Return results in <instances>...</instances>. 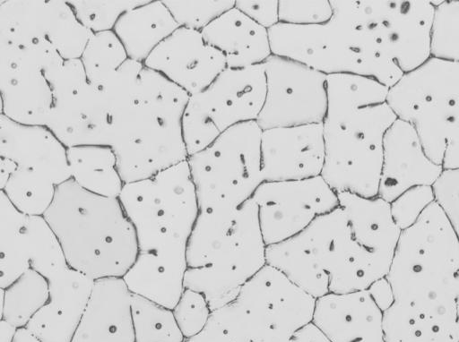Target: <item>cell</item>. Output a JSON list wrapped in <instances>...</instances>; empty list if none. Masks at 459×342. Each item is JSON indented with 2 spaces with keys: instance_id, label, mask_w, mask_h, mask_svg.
<instances>
[{
  "instance_id": "6da1fadb",
  "label": "cell",
  "mask_w": 459,
  "mask_h": 342,
  "mask_svg": "<svg viewBox=\"0 0 459 342\" xmlns=\"http://www.w3.org/2000/svg\"><path fill=\"white\" fill-rule=\"evenodd\" d=\"M189 97L160 73L143 67L134 101L110 115L109 147L125 184L187 159L182 118Z\"/></svg>"
},
{
  "instance_id": "7a4b0ae2",
  "label": "cell",
  "mask_w": 459,
  "mask_h": 342,
  "mask_svg": "<svg viewBox=\"0 0 459 342\" xmlns=\"http://www.w3.org/2000/svg\"><path fill=\"white\" fill-rule=\"evenodd\" d=\"M266 247L253 198L233 210H200L186 246L185 288L201 293L212 312L234 302L266 265Z\"/></svg>"
},
{
  "instance_id": "3957f363",
  "label": "cell",
  "mask_w": 459,
  "mask_h": 342,
  "mask_svg": "<svg viewBox=\"0 0 459 342\" xmlns=\"http://www.w3.org/2000/svg\"><path fill=\"white\" fill-rule=\"evenodd\" d=\"M44 218L68 266L93 280L123 278L138 254L134 228L119 200L91 193L72 179L57 186Z\"/></svg>"
},
{
  "instance_id": "277c9868",
  "label": "cell",
  "mask_w": 459,
  "mask_h": 342,
  "mask_svg": "<svg viewBox=\"0 0 459 342\" xmlns=\"http://www.w3.org/2000/svg\"><path fill=\"white\" fill-rule=\"evenodd\" d=\"M330 2L333 15L354 30L361 75L390 89L431 57V1Z\"/></svg>"
},
{
  "instance_id": "5b68a950",
  "label": "cell",
  "mask_w": 459,
  "mask_h": 342,
  "mask_svg": "<svg viewBox=\"0 0 459 342\" xmlns=\"http://www.w3.org/2000/svg\"><path fill=\"white\" fill-rule=\"evenodd\" d=\"M459 239L434 201L401 230L386 275L395 302L427 312L455 311Z\"/></svg>"
},
{
  "instance_id": "8992f818",
  "label": "cell",
  "mask_w": 459,
  "mask_h": 342,
  "mask_svg": "<svg viewBox=\"0 0 459 342\" xmlns=\"http://www.w3.org/2000/svg\"><path fill=\"white\" fill-rule=\"evenodd\" d=\"M386 103L433 162L459 168V63L430 57L388 90Z\"/></svg>"
},
{
  "instance_id": "52a82bcc",
  "label": "cell",
  "mask_w": 459,
  "mask_h": 342,
  "mask_svg": "<svg viewBox=\"0 0 459 342\" xmlns=\"http://www.w3.org/2000/svg\"><path fill=\"white\" fill-rule=\"evenodd\" d=\"M118 200L134 228L139 251L186 250L200 211L187 159L125 184Z\"/></svg>"
},
{
  "instance_id": "ba28073f",
  "label": "cell",
  "mask_w": 459,
  "mask_h": 342,
  "mask_svg": "<svg viewBox=\"0 0 459 342\" xmlns=\"http://www.w3.org/2000/svg\"><path fill=\"white\" fill-rule=\"evenodd\" d=\"M396 119L385 102L359 108L339 120H324L321 176L336 193L378 196L384 139Z\"/></svg>"
},
{
  "instance_id": "9c48e42d",
  "label": "cell",
  "mask_w": 459,
  "mask_h": 342,
  "mask_svg": "<svg viewBox=\"0 0 459 342\" xmlns=\"http://www.w3.org/2000/svg\"><path fill=\"white\" fill-rule=\"evenodd\" d=\"M262 131L256 121L237 124L188 156L200 210H233L253 198L264 182Z\"/></svg>"
},
{
  "instance_id": "30bf717a",
  "label": "cell",
  "mask_w": 459,
  "mask_h": 342,
  "mask_svg": "<svg viewBox=\"0 0 459 342\" xmlns=\"http://www.w3.org/2000/svg\"><path fill=\"white\" fill-rule=\"evenodd\" d=\"M265 93L263 64L226 68L206 89L190 96L182 118L188 156L206 148L230 128L256 121Z\"/></svg>"
},
{
  "instance_id": "8fae6325",
  "label": "cell",
  "mask_w": 459,
  "mask_h": 342,
  "mask_svg": "<svg viewBox=\"0 0 459 342\" xmlns=\"http://www.w3.org/2000/svg\"><path fill=\"white\" fill-rule=\"evenodd\" d=\"M337 194L348 218L351 242L346 261L330 277L329 292L367 290L386 277L402 229L394 221L391 204L379 196Z\"/></svg>"
},
{
  "instance_id": "7c38bea8",
  "label": "cell",
  "mask_w": 459,
  "mask_h": 342,
  "mask_svg": "<svg viewBox=\"0 0 459 342\" xmlns=\"http://www.w3.org/2000/svg\"><path fill=\"white\" fill-rule=\"evenodd\" d=\"M351 242L347 215L338 206L294 236L267 245L266 264L317 299L330 293V277L346 261Z\"/></svg>"
},
{
  "instance_id": "4fadbf2b",
  "label": "cell",
  "mask_w": 459,
  "mask_h": 342,
  "mask_svg": "<svg viewBox=\"0 0 459 342\" xmlns=\"http://www.w3.org/2000/svg\"><path fill=\"white\" fill-rule=\"evenodd\" d=\"M65 61L48 42H0L1 115L19 124L46 126L53 104L52 81Z\"/></svg>"
},
{
  "instance_id": "5bb4252c",
  "label": "cell",
  "mask_w": 459,
  "mask_h": 342,
  "mask_svg": "<svg viewBox=\"0 0 459 342\" xmlns=\"http://www.w3.org/2000/svg\"><path fill=\"white\" fill-rule=\"evenodd\" d=\"M316 301L266 264L244 284L234 302L244 312L255 342H281L312 322Z\"/></svg>"
},
{
  "instance_id": "9a60e30c",
  "label": "cell",
  "mask_w": 459,
  "mask_h": 342,
  "mask_svg": "<svg viewBox=\"0 0 459 342\" xmlns=\"http://www.w3.org/2000/svg\"><path fill=\"white\" fill-rule=\"evenodd\" d=\"M53 104L46 126L66 147L109 146L110 114L100 90L80 59L65 60L52 81Z\"/></svg>"
},
{
  "instance_id": "2e32d148",
  "label": "cell",
  "mask_w": 459,
  "mask_h": 342,
  "mask_svg": "<svg viewBox=\"0 0 459 342\" xmlns=\"http://www.w3.org/2000/svg\"><path fill=\"white\" fill-rule=\"evenodd\" d=\"M266 93L256 123L262 130L323 124L327 75L272 55L264 63Z\"/></svg>"
},
{
  "instance_id": "e0dca14e",
  "label": "cell",
  "mask_w": 459,
  "mask_h": 342,
  "mask_svg": "<svg viewBox=\"0 0 459 342\" xmlns=\"http://www.w3.org/2000/svg\"><path fill=\"white\" fill-rule=\"evenodd\" d=\"M92 33L63 0H0V42L50 43L65 60L80 59Z\"/></svg>"
},
{
  "instance_id": "ac0fdd59",
  "label": "cell",
  "mask_w": 459,
  "mask_h": 342,
  "mask_svg": "<svg viewBox=\"0 0 459 342\" xmlns=\"http://www.w3.org/2000/svg\"><path fill=\"white\" fill-rule=\"evenodd\" d=\"M253 200L258 207L259 224L266 245L294 236L317 217L339 206L338 194L321 175L263 182Z\"/></svg>"
},
{
  "instance_id": "d6986e66",
  "label": "cell",
  "mask_w": 459,
  "mask_h": 342,
  "mask_svg": "<svg viewBox=\"0 0 459 342\" xmlns=\"http://www.w3.org/2000/svg\"><path fill=\"white\" fill-rule=\"evenodd\" d=\"M268 31L273 55L298 62L325 75H361L354 30L335 16L322 24L279 22Z\"/></svg>"
},
{
  "instance_id": "ffe728a7",
  "label": "cell",
  "mask_w": 459,
  "mask_h": 342,
  "mask_svg": "<svg viewBox=\"0 0 459 342\" xmlns=\"http://www.w3.org/2000/svg\"><path fill=\"white\" fill-rule=\"evenodd\" d=\"M189 96L206 89L226 68L223 54L201 31L179 27L143 63Z\"/></svg>"
},
{
  "instance_id": "44dd1931",
  "label": "cell",
  "mask_w": 459,
  "mask_h": 342,
  "mask_svg": "<svg viewBox=\"0 0 459 342\" xmlns=\"http://www.w3.org/2000/svg\"><path fill=\"white\" fill-rule=\"evenodd\" d=\"M261 160L264 182L321 175L325 162L323 124L263 130Z\"/></svg>"
},
{
  "instance_id": "7402d4cb",
  "label": "cell",
  "mask_w": 459,
  "mask_h": 342,
  "mask_svg": "<svg viewBox=\"0 0 459 342\" xmlns=\"http://www.w3.org/2000/svg\"><path fill=\"white\" fill-rule=\"evenodd\" d=\"M443 170L428 157L414 128L396 119L384 139L378 196L391 203L413 187L433 186Z\"/></svg>"
},
{
  "instance_id": "603a6c76",
  "label": "cell",
  "mask_w": 459,
  "mask_h": 342,
  "mask_svg": "<svg viewBox=\"0 0 459 342\" xmlns=\"http://www.w3.org/2000/svg\"><path fill=\"white\" fill-rule=\"evenodd\" d=\"M47 279L48 300L26 329L41 342H72L95 280L70 267Z\"/></svg>"
},
{
  "instance_id": "cb8c5ba5",
  "label": "cell",
  "mask_w": 459,
  "mask_h": 342,
  "mask_svg": "<svg viewBox=\"0 0 459 342\" xmlns=\"http://www.w3.org/2000/svg\"><path fill=\"white\" fill-rule=\"evenodd\" d=\"M383 312L367 290L328 293L316 299L312 322L330 342H385Z\"/></svg>"
},
{
  "instance_id": "d4e9b609",
  "label": "cell",
  "mask_w": 459,
  "mask_h": 342,
  "mask_svg": "<svg viewBox=\"0 0 459 342\" xmlns=\"http://www.w3.org/2000/svg\"><path fill=\"white\" fill-rule=\"evenodd\" d=\"M0 157L46 175L57 186L71 179L67 148L47 126L19 124L0 115Z\"/></svg>"
},
{
  "instance_id": "484cf974",
  "label": "cell",
  "mask_w": 459,
  "mask_h": 342,
  "mask_svg": "<svg viewBox=\"0 0 459 342\" xmlns=\"http://www.w3.org/2000/svg\"><path fill=\"white\" fill-rule=\"evenodd\" d=\"M131 300L122 278L95 280L72 342H135Z\"/></svg>"
},
{
  "instance_id": "4316f807",
  "label": "cell",
  "mask_w": 459,
  "mask_h": 342,
  "mask_svg": "<svg viewBox=\"0 0 459 342\" xmlns=\"http://www.w3.org/2000/svg\"><path fill=\"white\" fill-rule=\"evenodd\" d=\"M187 269L186 250L139 251L122 278L132 295L173 309Z\"/></svg>"
},
{
  "instance_id": "83f0119b",
  "label": "cell",
  "mask_w": 459,
  "mask_h": 342,
  "mask_svg": "<svg viewBox=\"0 0 459 342\" xmlns=\"http://www.w3.org/2000/svg\"><path fill=\"white\" fill-rule=\"evenodd\" d=\"M201 32L207 43L223 54L227 68L242 69L263 64L273 55L268 30L235 6Z\"/></svg>"
},
{
  "instance_id": "f1b7e54d",
  "label": "cell",
  "mask_w": 459,
  "mask_h": 342,
  "mask_svg": "<svg viewBox=\"0 0 459 342\" xmlns=\"http://www.w3.org/2000/svg\"><path fill=\"white\" fill-rule=\"evenodd\" d=\"M179 25L163 1H148L124 13L114 32L126 48L128 58L144 63L152 51Z\"/></svg>"
},
{
  "instance_id": "f546056e",
  "label": "cell",
  "mask_w": 459,
  "mask_h": 342,
  "mask_svg": "<svg viewBox=\"0 0 459 342\" xmlns=\"http://www.w3.org/2000/svg\"><path fill=\"white\" fill-rule=\"evenodd\" d=\"M456 321V312H432L394 302L383 312L385 342H446Z\"/></svg>"
},
{
  "instance_id": "4dcf8cb0",
  "label": "cell",
  "mask_w": 459,
  "mask_h": 342,
  "mask_svg": "<svg viewBox=\"0 0 459 342\" xmlns=\"http://www.w3.org/2000/svg\"><path fill=\"white\" fill-rule=\"evenodd\" d=\"M71 179L82 189L107 198L118 199L124 181L113 149L103 145L67 148Z\"/></svg>"
},
{
  "instance_id": "1f68e13d",
  "label": "cell",
  "mask_w": 459,
  "mask_h": 342,
  "mask_svg": "<svg viewBox=\"0 0 459 342\" xmlns=\"http://www.w3.org/2000/svg\"><path fill=\"white\" fill-rule=\"evenodd\" d=\"M27 218L0 191V288L30 269Z\"/></svg>"
},
{
  "instance_id": "d6a6232c",
  "label": "cell",
  "mask_w": 459,
  "mask_h": 342,
  "mask_svg": "<svg viewBox=\"0 0 459 342\" xmlns=\"http://www.w3.org/2000/svg\"><path fill=\"white\" fill-rule=\"evenodd\" d=\"M388 90L376 80L363 75H327L325 120H339L359 108L385 103Z\"/></svg>"
},
{
  "instance_id": "836d02e7",
  "label": "cell",
  "mask_w": 459,
  "mask_h": 342,
  "mask_svg": "<svg viewBox=\"0 0 459 342\" xmlns=\"http://www.w3.org/2000/svg\"><path fill=\"white\" fill-rule=\"evenodd\" d=\"M48 279L30 269L6 288H0L1 320L17 329L26 328L33 316L48 302Z\"/></svg>"
},
{
  "instance_id": "e575fe53",
  "label": "cell",
  "mask_w": 459,
  "mask_h": 342,
  "mask_svg": "<svg viewBox=\"0 0 459 342\" xmlns=\"http://www.w3.org/2000/svg\"><path fill=\"white\" fill-rule=\"evenodd\" d=\"M57 185L46 175L18 167L0 189L12 204L28 216H44L51 206Z\"/></svg>"
},
{
  "instance_id": "d590c367",
  "label": "cell",
  "mask_w": 459,
  "mask_h": 342,
  "mask_svg": "<svg viewBox=\"0 0 459 342\" xmlns=\"http://www.w3.org/2000/svg\"><path fill=\"white\" fill-rule=\"evenodd\" d=\"M131 313L135 342H184L172 309L132 295Z\"/></svg>"
},
{
  "instance_id": "8d00e7d4",
  "label": "cell",
  "mask_w": 459,
  "mask_h": 342,
  "mask_svg": "<svg viewBox=\"0 0 459 342\" xmlns=\"http://www.w3.org/2000/svg\"><path fill=\"white\" fill-rule=\"evenodd\" d=\"M127 59L126 48L114 30L92 33L80 56L88 81L96 87Z\"/></svg>"
},
{
  "instance_id": "74e56055",
  "label": "cell",
  "mask_w": 459,
  "mask_h": 342,
  "mask_svg": "<svg viewBox=\"0 0 459 342\" xmlns=\"http://www.w3.org/2000/svg\"><path fill=\"white\" fill-rule=\"evenodd\" d=\"M30 269L46 278L68 266L63 248L44 216H28Z\"/></svg>"
},
{
  "instance_id": "f35d334b",
  "label": "cell",
  "mask_w": 459,
  "mask_h": 342,
  "mask_svg": "<svg viewBox=\"0 0 459 342\" xmlns=\"http://www.w3.org/2000/svg\"><path fill=\"white\" fill-rule=\"evenodd\" d=\"M184 342H255L247 320L235 302L212 312L204 329Z\"/></svg>"
},
{
  "instance_id": "ab89813d",
  "label": "cell",
  "mask_w": 459,
  "mask_h": 342,
  "mask_svg": "<svg viewBox=\"0 0 459 342\" xmlns=\"http://www.w3.org/2000/svg\"><path fill=\"white\" fill-rule=\"evenodd\" d=\"M431 3V57L459 63V0Z\"/></svg>"
},
{
  "instance_id": "60d3db41",
  "label": "cell",
  "mask_w": 459,
  "mask_h": 342,
  "mask_svg": "<svg viewBox=\"0 0 459 342\" xmlns=\"http://www.w3.org/2000/svg\"><path fill=\"white\" fill-rule=\"evenodd\" d=\"M149 0H68L77 20L91 33L113 30L126 12Z\"/></svg>"
},
{
  "instance_id": "b9f144b4",
  "label": "cell",
  "mask_w": 459,
  "mask_h": 342,
  "mask_svg": "<svg viewBox=\"0 0 459 342\" xmlns=\"http://www.w3.org/2000/svg\"><path fill=\"white\" fill-rule=\"evenodd\" d=\"M179 27L202 31L235 6V0H165Z\"/></svg>"
},
{
  "instance_id": "7bdbcfd3",
  "label": "cell",
  "mask_w": 459,
  "mask_h": 342,
  "mask_svg": "<svg viewBox=\"0 0 459 342\" xmlns=\"http://www.w3.org/2000/svg\"><path fill=\"white\" fill-rule=\"evenodd\" d=\"M172 312L185 339L198 334L212 313L205 297L201 293L187 288L183 291Z\"/></svg>"
},
{
  "instance_id": "ee69618b",
  "label": "cell",
  "mask_w": 459,
  "mask_h": 342,
  "mask_svg": "<svg viewBox=\"0 0 459 342\" xmlns=\"http://www.w3.org/2000/svg\"><path fill=\"white\" fill-rule=\"evenodd\" d=\"M332 17L330 0H279V22L281 23L322 24Z\"/></svg>"
},
{
  "instance_id": "f6af8a7d",
  "label": "cell",
  "mask_w": 459,
  "mask_h": 342,
  "mask_svg": "<svg viewBox=\"0 0 459 342\" xmlns=\"http://www.w3.org/2000/svg\"><path fill=\"white\" fill-rule=\"evenodd\" d=\"M434 201L433 186L413 187L390 203L392 215L400 228L403 229L411 225Z\"/></svg>"
},
{
  "instance_id": "bcb514c9",
  "label": "cell",
  "mask_w": 459,
  "mask_h": 342,
  "mask_svg": "<svg viewBox=\"0 0 459 342\" xmlns=\"http://www.w3.org/2000/svg\"><path fill=\"white\" fill-rule=\"evenodd\" d=\"M433 190L435 201L446 215L459 239V168L444 169Z\"/></svg>"
},
{
  "instance_id": "7dc6e473",
  "label": "cell",
  "mask_w": 459,
  "mask_h": 342,
  "mask_svg": "<svg viewBox=\"0 0 459 342\" xmlns=\"http://www.w3.org/2000/svg\"><path fill=\"white\" fill-rule=\"evenodd\" d=\"M235 7L267 30L279 23V0H237Z\"/></svg>"
},
{
  "instance_id": "c3c4849f",
  "label": "cell",
  "mask_w": 459,
  "mask_h": 342,
  "mask_svg": "<svg viewBox=\"0 0 459 342\" xmlns=\"http://www.w3.org/2000/svg\"><path fill=\"white\" fill-rule=\"evenodd\" d=\"M367 291L383 312L387 310L394 302L393 290L386 278L374 282Z\"/></svg>"
},
{
  "instance_id": "681fc988",
  "label": "cell",
  "mask_w": 459,
  "mask_h": 342,
  "mask_svg": "<svg viewBox=\"0 0 459 342\" xmlns=\"http://www.w3.org/2000/svg\"><path fill=\"white\" fill-rule=\"evenodd\" d=\"M281 342H330L321 330L313 323L299 329L289 338Z\"/></svg>"
},
{
  "instance_id": "f907efd6",
  "label": "cell",
  "mask_w": 459,
  "mask_h": 342,
  "mask_svg": "<svg viewBox=\"0 0 459 342\" xmlns=\"http://www.w3.org/2000/svg\"><path fill=\"white\" fill-rule=\"evenodd\" d=\"M17 165L13 160L0 157V189H2L12 174L16 170Z\"/></svg>"
},
{
  "instance_id": "816d5d0a",
  "label": "cell",
  "mask_w": 459,
  "mask_h": 342,
  "mask_svg": "<svg viewBox=\"0 0 459 342\" xmlns=\"http://www.w3.org/2000/svg\"><path fill=\"white\" fill-rule=\"evenodd\" d=\"M18 329L0 320V342H13Z\"/></svg>"
},
{
  "instance_id": "f5cc1de1",
  "label": "cell",
  "mask_w": 459,
  "mask_h": 342,
  "mask_svg": "<svg viewBox=\"0 0 459 342\" xmlns=\"http://www.w3.org/2000/svg\"><path fill=\"white\" fill-rule=\"evenodd\" d=\"M13 342H41L26 328L18 329Z\"/></svg>"
},
{
  "instance_id": "db71d44e",
  "label": "cell",
  "mask_w": 459,
  "mask_h": 342,
  "mask_svg": "<svg viewBox=\"0 0 459 342\" xmlns=\"http://www.w3.org/2000/svg\"><path fill=\"white\" fill-rule=\"evenodd\" d=\"M455 312H456V321L455 325L459 327V276L457 278L456 282V293H455Z\"/></svg>"
},
{
  "instance_id": "11a10c76",
  "label": "cell",
  "mask_w": 459,
  "mask_h": 342,
  "mask_svg": "<svg viewBox=\"0 0 459 342\" xmlns=\"http://www.w3.org/2000/svg\"><path fill=\"white\" fill-rule=\"evenodd\" d=\"M446 342H459V327L455 325L449 338Z\"/></svg>"
}]
</instances>
